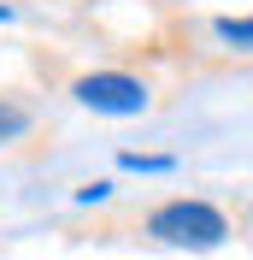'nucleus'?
Listing matches in <instances>:
<instances>
[{"mask_svg":"<svg viewBox=\"0 0 253 260\" xmlns=\"http://www.w3.org/2000/svg\"><path fill=\"white\" fill-rule=\"evenodd\" d=\"M147 231L171 248H218L224 243V213L206 207V201H171V207H159L147 219Z\"/></svg>","mask_w":253,"mask_h":260,"instance_id":"f257e3e1","label":"nucleus"},{"mask_svg":"<svg viewBox=\"0 0 253 260\" xmlns=\"http://www.w3.org/2000/svg\"><path fill=\"white\" fill-rule=\"evenodd\" d=\"M77 101L82 107H95V113H112V118H136L147 113V89L124 71H95V77L77 83Z\"/></svg>","mask_w":253,"mask_h":260,"instance_id":"f03ea898","label":"nucleus"},{"mask_svg":"<svg viewBox=\"0 0 253 260\" xmlns=\"http://www.w3.org/2000/svg\"><path fill=\"white\" fill-rule=\"evenodd\" d=\"M24 130H30V113L12 107V101H0V142H12V136H24Z\"/></svg>","mask_w":253,"mask_h":260,"instance_id":"7ed1b4c3","label":"nucleus"},{"mask_svg":"<svg viewBox=\"0 0 253 260\" xmlns=\"http://www.w3.org/2000/svg\"><path fill=\"white\" fill-rule=\"evenodd\" d=\"M218 36H224V42H241V48H247V42H253V18H224V24H218Z\"/></svg>","mask_w":253,"mask_h":260,"instance_id":"20e7f679","label":"nucleus"},{"mask_svg":"<svg viewBox=\"0 0 253 260\" xmlns=\"http://www.w3.org/2000/svg\"><path fill=\"white\" fill-rule=\"evenodd\" d=\"M124 166H130V172H165L171 160H153V154H124Z\"/></svg>","mask_w":253,"mask_h":260,"instance_id":"39448f33","label":"nucleus"}]
</instances>
